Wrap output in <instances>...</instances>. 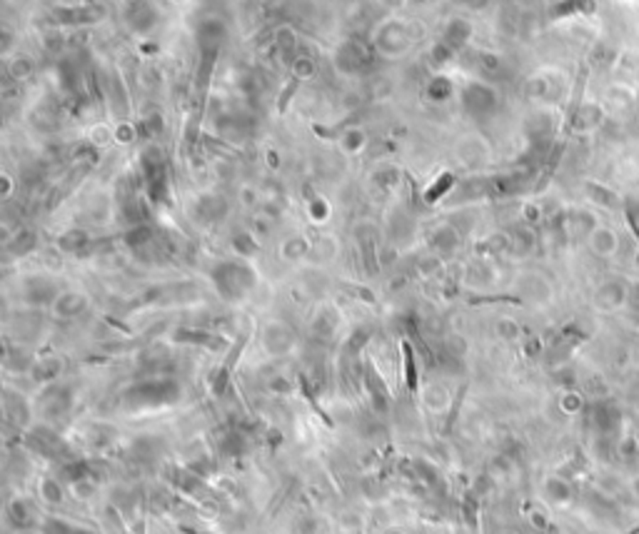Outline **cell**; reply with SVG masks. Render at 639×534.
Wrapping results in <instances>:
<instances>
[{
  "instance_id": "1",
  "label": "cell",
  "mask_w": 639,
  "mask_h": 534,
  "mask_svg": "<svg viewBox=\"0 0 639 534\" xmlns=\"http://www.w3.org/2000/svg\"><path fill=\"white\" fill-rule=\"evenodd\" d=\"M180 400V385L170 377H153V380H143L138 385L128 387L120 395V402L128 410H153L165 407Z\"/></svg>"
},
{
  "instance_id": "2",
  "label": "cell",
  "mask_w": 639,
  "mask_h": 534,
  "mask_svg": "<svg viewBox=\"0 0 639 534\" xmlns=\"http://www.w3.org/2000/svg\"><path fill=\"white\" fill-rule=\"evenodd\" d=\"M213 282H215V290L220 292L222 300L237 302L255 287L257 275L247 262H240V260H225V262L215 265V270H213Z\"/></svg>"
},
{
  "instance_id": "3",
  "label": "cell",
  "mask_w": 639,
  "mask_h": 534,
  "mask_svg": "<svg viewBox=\"0 0 639 534\" xmlns=\"http://www.w3.org/2000/svg\"><path fill=\"white\" fill-rule=\"evenodd\" d=\"M140 175H143V193L153 208L168 205L170 183H168V163L160 148L150 145L140 153Z\"/></svg>"
},
{
  "instance_id": "4",
  "label": "cell",
  "mask_w": 639,
  "mask_h": 534,
  "mask_svg": "<svg viewBox=\"0 0 639 534\" xmlns=\"http://www.w3.org/2000/svg\"><path fill=\"white\" fill-rule=\"evenodd\" d=\"M462 105H465V112H470L477 120H485V117H492L500 107V95H497L495 87L485 85V82H470L462 90Z\"/></svg>"
},
{
  "instance_id": "5",
  "label": "cell",
  "mask_w": 639,
  "mask_h": 534,
  "mask_svg": "<svg viewBox=\"0 0 639 534\" xmlns=\"http://www.w3.org/2000/svg\"><path fill=\"white\" fill-rule=\"evenodd\" d=\"M73 405V392L65 385H50L38 397V410L45 420H63Z\"/></svg>"
},
{
  "instance_id": "6",
  "label": "cell",
  "mask_w": 639,
  "mask_h": 534,
  "mask_svg": "<svg viewBox=\"0 0 639 534\" xmlns=\"http://www.w3.org/2000/svg\"><path fill=\"white\" fill-rule=\"evenodd\" d=\"M372 63H375V53L360 41H348L338 50V68L345 73H353V75L355 73L370 70Z\"/></svg>"
},
{
  "instance_id": "7",
  "label": "cell",
  "mask_w": 639,
  "mask_h": 534,
  "mask_svg": "<svg viewBox=\"0 0 639 534\" xmlns=\"http://www.w3.org/2000/svg\"><path fill=\"white\" fill-rule=\"evenodd\" d=\"M627 302H629V285L622 280L602 282V285L597 287V292H594V305L604 312L619 310V307H624Z\"/></svg>"
},
{
  "instance_id": "8",
  "label": "cell",
  "mask_w": 639,
  "mask_h": 534,
  "mask_svg": "<svg viewBox=\"0 0 639 534\" xmlns=\"http://www.w3.org/2000/svg\"><path fill=\"white\" fill-rule=\"evenodd\" d=\"M597 228V220H594V215L589 213V210H567V213L562 215V220H559V230H562L564 235H567L569 240H587L589 233Z\"/></svg>"
},
{
  "instance_id": "9",
  "label": "cell",
  "mask_w": 639,
  "mask_h": 534,
  "mask_svg": "<svg viewBox=\"0 0 639 534\" xmlns=\"http://www.w3.org/2000/svg\"><path fill=\"white\" fill-rule=\"evenodd\" d=\"M262 345L270 355H285L295 345V332L285 322H267L265 330H262Z\"/></svg>"
},
{
  "instance_id": "10",
  "label": "cell",
  "mask_w": 639,
  "mask_h": 534,
  "mask_svg": "<svg viewBox=\"0 0 639 534\" xmlns=\"http://www.w3.org/2000/svg\"><path fill=\"white\" fill-rule=\"evenodd\" d=\"M587 245L597 257H614L619 250V235L614 228L609 225H597V228L589 233Z\"/></svg>"
},
{
  "instance_id": "11",
  "label": "cell",
  "mask_w": 639,
  "mask_h": 534,
  "mask_svg": "<svg viewBox=\"0 0 639 534\" xmlns=\"http://www.w3.org/2000/svg\"><path fill=\"white\" fill-rule=\"evenodd\" d=\"M105 16L102 6H80V8H60L53 13V21L60 26H80V23H95Z\"/></svg>"
},
{
  "instance_id": "12",
  "label": "cell",
  "mask_w": 639,
  "mask_h": 534,
  "mask_svg": "<svg viewBox=\"0 0 639 534\" xmlns=\"http://www.w3.org/2000/svg\"><path fill=\"white\" fill-rule=\"evenodd\" d=\"M409 41H412V38H409V33L404 31L402 26L392 23V26L382 28V33L377 36V43H375V46H377V50L390 53V55H397V53L407 50Z\"/></svg>"
},
{
  "instance_id": "13",
  "label": "cell",
  "mask_w": 639,
  "mask_h": 534,
  "mask_svg": "<svg viewBox=\"0 0 639 534\" xmlns=\"http://www.w3.org/2000/svg\"><path fill=\"white\" fill-rule=\"evenodd\" d=\"M125 21L138 33H145L155 26V11L148 0H128L125 6Z\"/></svg>"
},
{
  "instance_id": "14",
  "label": "cell",
  "mask_w": 639,
  "mask_h": 534,
  "mask_svg": "<svg viewBox=\"0 0 639 534\" xmlns=\"http://www.w3.org/2000/svg\"><path fill=\"white\" fill-rule=\"evenodd\" d=\"M28 442H31V447L36 449V452H41L43 457L55 459L58 454L63 452V442H60V437H58V434L53 432L50 427H38V429H33V432L28 434Z\"/></svg>"
},
{
  "instance_id": "15",
  "label": "cell",
  "mask_w": 639,
  "mask_h": 534,
  "mask_svg": "<svg viewBox=\"0 0 639 534\" xmlns=\"http://www.w3.org/2000/svg\"><path fill=\"white\" fill-rule=\"evenodd\" d=\"M53 307H55V315L58 317H77L82 310L87 307V297L80 295V292H60V295L55 297V302H53Z\"/></svg>"
},
{
  "instance_id": "16",
  "label": "cell",
  "mask_w": 639,
  "mask_h": 534,
  "mask_svg": "<svg viewBox=\"0 0 639 534\" xmlns=\"http://www.w3.org/2000/svg\"><path fill=\"white\" fill-rule=\"evenodd\" d=\"M225 200L218 198V195H203V198L198 200V208H195V213H198V218L203 220V223H215V220H220L222 215H225Z\"/></svg>"
},
{
  "instance_id": "17",
  "label": "cell",
  "mask_w": 639,
  "mask_h": 534,
  "mask_svg": "<svg viewBox=\"0 0 639 534\" xmlns=\"http://www.w3.org/2000/svg\"><path fill=\"white\" fill-rule=\"evenodd\" d=\"M587 198L592 205H597V208H604V210H617L622 208V200H619V195L614 193V190L604 188V185L599 183H587Z\"/></svg>"
},
{
  "instance_id": "18",
  "label": "cell",
  "mask_w": 639,
  "mask_h": 534,
  "mask_svg": "<svg viewBox=\"0 0 639 534\" xmlns=\"http://www.w3.org/2000/svg\"><path fill=\"white\" fill-rule=\"evenodd\" d=\"M467 38H470V23H465V21H452L450 26H447V31H445V36H442V41H440V43H445V46L450 48V50L460 53L462 48H465Z\"/></svg>"
},
{
  "instance_id": "19",
  "label": "cell",
  "mask_w": 639,
  "mask_h": 534,
  "mask_svg": "<svg viewBox=\"0 0 639 534\" xmlns=\"http://www.w3.org/2000/svg\"><path fill=\"white\" fill-rule=\"evenodd\" d=\"M424 95H427V100L430 102H445V100H450V97L455 95V85H452L450 78L435 75L430 82H427V87H424Z\"/></svg>"
},
{
  "instance_id": "20",
  "label": "cell",
  "mask_w": 639,
  "mask_h": 534,
  "mask_svg": "<svg viewBox=\"0 0 639 534\" xmlns=\"http://www.w3.org/2000/svg\"><path fill=\"white\" fill-rule=\"evenodd\" d=\"M457 185V178L452 173H442L440 178L435 180V183L430 185V188L424 190V203L427 205H437L440 203V198H445L447 193H452Z\"/></svg>"
},
{
  "instance_id": "21",
  "label": "cell",
  "mask_w": 639,
  "mask_h": 534,
  "mask_svg": "<svg viewBox=\"0 0 639 534\" xmlns=\"http://www.w3.org/2000/svg\"><path fill=\"white\" fill-rule=\"evenodd\" d=\"M544 494H547L554 504L572 502V487H569V482H564L562 477H547V482H544Z\"/></svg>"
},
{
  "instance_id": "22",
  "label": "cell",
  "mask_w": 639,
  "mask_h": 534,
  "mask_svg": "<svg viewBox=\"0 0 639 534\" xmlns=\"http://www.w3.org/2000/svg\"><path fill=\"white\" fill-rule=\"evenodd\" d=\"M58 247L65 252H80L82 247H87V233L80 228H70L58 237Z\"/></svg>"
},
{
  "instance_id": "23",
  "label": "cell",
  "mask_w": 639,
  "mask_h": 534,
  "mask_svg": "<svg viewBox=\"0 0 639 534\" xmlns=\"http://www.w3.org/2000/svg\"><path fill=\"white\" fill-rule=\"evenodd\" d=\"M430 242H432V247L442 250V252H450V250H455L457 242H460V235H457V230L450 228V225H442V228H437L435 233H432Z\"/></svg>"
},
{
  "instance_id": "24",
  "label": "cell",
  "mask_w": 639,
  "mask_h": 534,
  "mask_svg": "<svg viewBox=\"0 0 639 534\" xmlns=\"http://www.w3.org/2000/svg\"><path fill=\"white\" fill-rule=\"evenodd\" d=\"M599 122H602V110H599V105H584L577 110V115H574V127L577 130H592V127H597Z\"/></svg>"
},
{
  "instance_id": "25",
  "label": "cell",
  "mask_w": 639,
  "mask_h": 534,
  "mask_svg": "<svg viewBox=\"0 0 639 534\" xmlns=\"http://www.w3.org/2000/svg\"><path fill=\"white\" fill-rule=\"evenodd\" d=\"M43 534H95V532H90L85 527H77L73 522H65V519L50 517L43 522Z\"/></svg>"
},
{
  "instance_id": "26",
  "label": "cell",
  "mask_w": 639,
  "mask_h": 534,
  "mask_svg": "<svg viewBox=\"0 0 639 534\" xmlns=\"http://www.w3.org/2000/svg\"><path fill=\"white\" fill-rule=\"evenodd\" d=\"M6 417L16 424H26L28 417H31V410H28V405L23 400L18 405H13V397L6 392Z\"/></svg>"
},
{
  "instance_id": "27",
  "label": "cell",
  "mask_w": 639,
  "mask_h": 534,
  "mask_svg": "<svg viewBox=\"0 0 639 534\" xmlns=\"http://www.w3.org/2000/svg\"><path fill=\"white\" fill-rule=\"evenodd\" d=\"M41 497L45 499V502H50V504L63 502V484H60V479H55V477L41 479Z\"/></svg>"
},
{
  "instance_id": "28",
  "label": "cell",
  "mask_w": 639,
  "mask_h": 534,
  "mask_svg": "<svg viewBox=\"0 0 639 534\" xmlns=\"http://www.w3.org/2000/svg\"><path fill=\"white\" fill-rule=\"evenodd\" d=\"M335 327H338V315L333 310H323L315 320V332L320 337H330L335 332Z\"/></svg>"
},
{
  "instance_id": "29",
  "label": "cell",
  "mask_w": 639,
  "mask_h": 534,
  "mask_svg": "<svg viewBox=\"0 0 639 534\" xmlns=\"http://www.w3.org/2000/svg\"><path fill=\"white\" fill-rule=\"evenodd\" d=\"M343 145L350 150V153H358V150H363V145H365V135L360 130H348L343 135Z\"/></svg>"
},
{
  "instance_id": "30",
  "label": "cell",
  "mask_w": 639,
  "mask_h": 534,
  "mask_svg": "<svg viewBox=\"0 0 639 534\" xmlns=\"http://www.w3.org/2000/svg\"><path fill=\"white\" fill-rule=\"evenodd\" d=\"M380 183V188H385V190H392V188H397L399 185V173L394 168H385L382 173L377 175V178H375Z\"/></svg>"
},
{
  "instance_id": "31",
  "label": "cell",
  "mask_w": 639,
  "mask_h": 534,
  "mask_svg": "<svg viewBox=\"0 0 639 534\" xmlns=\"http://www.w3.org/2000/svg\"><path fill=\"white\" fill-rule=\"evenodd\" d=\"M305 247H307L305 240L292 237V240H287V242H285V247H282V255H285L287 260H297L302 252H305Z\"/></svg>"
},
{
  "instance_id": "32",
  "label": "cell",
  "mask_w": 639,
  "mask_h": 534,
  "mask_svg": "<svg viewBox=\"0 0 639 534\" xmlns=\"http://www.w3.org/2000/svg\"><path fill=\"white\" fill-rule=\"evenodd\" d=\"M582 407H584V402H582V397H579L577 392L562 397V410L564 412H579Z\"/></svg>"
},
{
  "instance_id": "33",
  "label": "cell",
  "mask_w": 639,
  "mask_h": 534,
  "mask_svg": "<svg viewBox=\"0 0 639 534\" xmlns=\"http://www.w3.org/2000/svg\"><path fill=\"white\" fill-rule=\"evenodd\" d=\"M31 73V63L28 60H16L13 63V75L16 78H26Z\"/></svg>"
},
{
  "instance_id": "34",
  "label": "cell",
  "mask_w": 639,
  "mask_h": 534,
  "mask_svg": "<svg viewBox=\"0 0 639 534\" xmlns=\"http://www.w3.org/2000/svg\"><path fill=\"white\" fill-rule=\"evenodd\" d=\"M500 327H502V335H505L507 340H512V337H517V335H520V330H517V325H515V322H510V320L500 322Z\"/></svg>"
},
{
  "instance_id": "35",
  "label": "cell",
  "mask_w": 639,
  "mask_h": 534,
  "mask_svg": "<svg viewBox=\"0 0 639 534\" xmlns=\"http://www.w3.org/2000/svg\"><path fill=\"white\" fill-rule=\"evenodd\" d=\"M312 215H315V218H325V215H328V205H325V200L317 198L315 203H312Z\"/></svg>"
},
{
  "instance_id": "36",
  "label": "cell",
  "mask_w": 639,
  "mask_h": 534,
  "mask_svg": "<svg viewBox=\"0 0 639 534\" xmlns=\"http://www.w3.org/2000/svg\"><path fill=\"white\" fill-rule=\"evenodd\" d=\"M632 494L639 499V477H634V479H632Z\"/></svg>"
}]
</instances>
